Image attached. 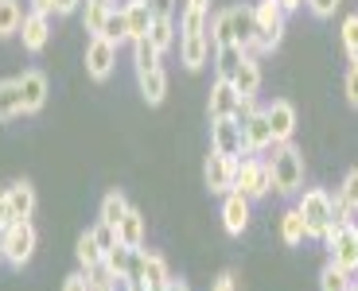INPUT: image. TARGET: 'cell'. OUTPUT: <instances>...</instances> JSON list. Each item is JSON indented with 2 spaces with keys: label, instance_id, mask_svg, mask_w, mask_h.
<instances>
[{
  "label": "cell",
  "instance_id": "cell-19",
  "mask_svg": "<svg viewBox=\"0 0 358 291\" xmlns=\"http://www.w3.org/2000/svg\"><path fill=\"white\" fill-rule=\"evenodd\" d=\"M141 280L148 283V291H164V288H168V280H171L168 260H164L160 253H148V248H144V256H141Z\"/></svg>",
  "mask_w": 358,
  "mask_h": 291
},
{
  "label": "cell",
  "instance_id": "cell-49",
  "mask_svg": "<svg viewBox=\"0 0 358 291\" xmlns=\"http://www.w3.org/2000/svg\"><path fill=\"white\" fill-rule=\"evenodd\" d=\"M31 12H43V16H51V0H31Z\"/></svg>",
  "mask_w": 358,
  "mask_h": 291
},
{
  "label": "cell",
  "instance_id": "cell-37",
  "mask_svg": "<svg viewBox=\"0 0 358 291\" xmlns=\"http://www.w3.org/2000/svg\"><path fill=\"white\" fill-rule=\"evenodd\" d=\"M343 51H347L350 62H358V16L343 20Z\"/></svg>",
  "mask_w": 358,
  "mask_h": 291
},
{
  "label": "cell",
  "instance_id": "cell-52",
  "mask_svg": "<svg viewBox=\"0 0 358 291\" xmlns=\"http://www.w3.org/2000/svg\"><path fill=\"white\" fill-rule=\"evenodd\" d=\"M347 291H358V280H355V283H350V288H347Z\"/></svg>",
  "mask_w": 358,
  "mask_h": 291
},
{
  "label": "cell",
  "instance_id": "cell-1",
  "mask_svg": "<svg viewBox=\"0 0 358 291\" xmlns=\"http://www.w3.org/2000/svg\"><path fill=\"white\" fill-rule=\"evenodd\" d=\"M273 156L265 159L268 175H273V191L277 194H300L304 191V156L292 144H273Z\"/></svg>",
  "mask_w": 358,
  "mask_h": 291
},
{
  "label": "cell",
  "instance_id": "cell-31",
  "mask_svg": "<svg viewBox=\"0 0 358 291\" xmlns=\"http://www.w3.org/2000/svg\"><path fill=\"white\" fill-rule=\"evenodd\" d=\"M133 210V206H129V198L121 191H109L106 198H101V214H98V221H106V225H121V218H125V214Z\"/></svg>",
  "mask_w": 358,
  "mask_h": 291
},
{
  "label": "cell",
  "instance_id": "cell-4",
  "mask_svg": "<svg viewBox=\"0 0 358 291\" xmlns=\"http://www.w3.org/2000/svg\"><path fill=\"white\" fill-rule=\"evenodd\" d=\"M253 16H257V43H253V51L280 47V39H285V16H288L280 8V0H261L257 8H253Z\"/></svg>",
  "mask_w": 358,
  "mask_h": 291
},
{
  "label": "cell",
  "instance_id": "cell-12",
  "mask_svg": "<svg viewBox=\"0 0 358 291\" xmlns=\"http://www.w3.org/2000/svg\"><path fill=\"white\" fill-rule=\"evenodd\" d=\"M20 97H24V113H39L47 105V94H51V82L43 70H24L20 74Z\"/></svg>",
  "mask_w": 358,
  "mask_h": 291
},
{
  "label": "cell",
  "instance_id": "cell-44",
  "mask_svg": "<svg viewBox=\"0 0 358 291\" xmlns=\"http://www.w3.org/2000/svg\"><path fill=\"white\" fill-rule=\"evenodd\" d=\"M152 16H176V0H148Z\"/></svg>",
  "mask_w": 358,
  "mask_h": 291
},
{
  "label": "cell",
  "instance_id": "cell-51",
  "mask_svg": "<svg viewBox=\"0 0 358 291\" xmlns=\"http://www.w3.org/2000/svg\"><path fill=\"white\" fill-rule=\"evenodd\" d=\"M0 264H4V230H0Z\"/></svg>",
  "mask_w": 358,
  "mask_h": 291
},
{
  "label": "cell",
  "instance_id": "cell-14",
  "mask_svg": "<svg viewBox=\"0 0 358 291\" xmlns=\"http://www.w3.org/2000/svg\"><path fill=\"white\" fill-rule=\"evenodd\" d=\"M265 117H268V128H273V144H292V133H296L292 101H273V105H265Z\"/></svg>",
  "mask_w": 358,
  "mask_h": 291
},
{
  "label": "cell",
  "instance_id": "cell-22",
  "mask_svg": "<svg viewBox=\"0 0 358 291\" xmlns=\"http://www.w3.org/2000/svg\"><path fill=\"white\" fill-rule=\"evenodd\" d=\"M148 43L156 47V51H171V47L179 43V27H176V16H156L152 27H148Z\"/></svg>",
  "mask_w": 358,
  "mask_h": 291
},
{
  "label": "cell",
  "instance_id": "cell-21",
  "mask_svg": "<svg viewBox=\"0 0 358 291\" xmlns=\"http://www.w3.org/2000/svg\"><path fill=\"white\" fill-rule=\"evenodd\" d=\"M179 59L187 70H203L206 59H210V47H206V36H179Z\"/></svg>",
  "mask_w": 358,
  "mask_h": 291
},
{
  "label": "cell",
  "instance_id": "cell-20",
  "mask_svg": "<svg viewBox=\"0 0 358 291\" xmlns=\"http://www.w3.org/2000/svg\"><path fill=\"white\" fill-rule=\"evenodd\" d=\"M152 8H148V0H129L125 4V24H129V43L133 39H144L148 36V27H152Z\"/></svg>",
  "mask_w": 358,
  "mask_h": 291
},
{
  "label": "cell",
  "instance_id": "cell-32",
  "mask_svg": "<svg viewBox=\"0 0 358 291\" xmlns=\"http://www.w3.org/2000/svg\"><path fill=\"white\" fill-rule=\"evenodd\" d=\"M133 66H136V78L160 66V51L148 43V36H144V39H133Z\"/></svg>",
  "mask_w": 358,
  "mask_h": 291
},
{
  "label": "cell",
  "instance_id": "cell-11",
  "mask_svg": "<svg viewBox=\"0 0 358 291\" xmlns=\"http://www.w3.org/2000/svg\"><path fill=\"white\" fill-rule=\"evenodd\" d=\"M242 140H245V156H257V151L273 148V128H268L265 109H253L242 121Z\"/></svg>",
  "mask_w": 358,
  "mask_h": 291
},
{
  "label": "cell",
  "instance_id": "cell-8",
  "mask_svg": "<svg viewBox=\"0 0 358 291\" xmlns=\"http://www.w3.org/2000/svg\"><path fill=\"white\" fill-rule=\"evenodd\" d=\"M210 148L222 151L230 159H242L245 156V140H242V124L234 117H222V121H210Z\"/></svg>",
  "mask_w": 358,
  "mask_h": 291
},
{
  "label": "cell",
  "instance_id": "cell-45",
  "mask_svg": "<svg viewBox=\"0 0 358 291\" xmlns=\"http://www.w3.org/2000/svg\"><path fill=\"white\" fill-rule=\"evenodd\" d=\"M74 8H82V0H51V12H55V16H71Z\"/></svg>",
  "mask_w": 358,
  "mask_h": 291
},
{
  "label": "cell",
  "instance_id": "cell-27",
  "mask_svg": "<svg viewBox=\"0 0 358 291\" xmlns=\"http://www.w3.org/2000/svg\"><path fill=\"white\" fill-rule=\"evenodd\" d=\"M24 113V97H20V82L4 78L0 82V121H16Z\"/></svg>",
  "mask_w": 358,
  "mask_h": 291
},
{
  "label": "cell",
  "instance_id": "cell-23",
  "mask_svg": "<svg viewBox=\"0 0 358 291\" xmlns=\"http://www.w3.org/2000/svg\"><path fill=\"white\" fill-rule=\"evenodd\" d=\"M136 82H141V97L148 101V105H164V97H168V74H164V66L141 74Z\"/></svg>",
  "mask_w": 358,
  "mask_h": 291
},
{
  "label": "cell",
  "instance_id": "cell-46",
  "mask_svg": "<svg viewBox=\"0 0 358 291\" xmlns=\"http://www.w3.org/2000/svg\"><path fill=\"white\" fill-rule=\"evenodd\" d=\"M12 225V210H8V198H4V191H0V230H8Z\"/></svg>",
  "mask_w": 358,
  "mask_h": 291
},
{
  "label": "cell",
  "instance_id": "cell-50",
  "mask_svg": "<svg viewBox=\"0 0 358 291\" xmlns=\"http://www.w3.org/2000/svg\"><path fill=\"white\" fill-rule=\"evenodd\" d=\"M280 8H285V12H296V8H304V0H280Z\"/></svg>",
  "mask_w": 358,
  "mask_h": 291
},
{
  "label": "cell",
  "instance_id": "cell-18",
  "mask_svg": "<svg viewBox=\"0 0 358 291\" xmlns=\"http://www.w3.org/2000/svg\"><path fill=\"white\" fill-rule=\"evenodd\" d=\"M238 101H242V94L234 89V82L218 78V82H215V89H210V121L234 117V113H238Z\"/></svg>",
  "mask_w": 358,
  "mask_h": 291
},
{
  "label": "cell",
  "instance_id": "cell-35",
  "mask_svg": "<svg viewBox=\"0 0 358 291\" xmlns=\"http://www.w3.org/2000/svg\"><path fill=\"white\" fill-rule=\"evenodd\" d=\"M331 202H339V206H347L350 214H358V167L343 175V186L331 194Z\"/></svg>",
  "mask_w": 358,
  "mask_h": 291
},
{
  "label": "cell",
  "instance_id": "cell-24",
  "mask_svg": "<svg viewBox=\"0 0 358 291\" xmlns=\"http://www.w3.org/2000/svg\"><path fill=\"white\" fill-rule=\"evenodd\" d=\"M234 89L242 97H257V89H261V66L253 62V54H245V62L238 66V74H234Z\"/></svg>",
  "mask_w": 358,
  "mask_h": 291
},
{
  "label": "cell",
  "instance_id": "cell-43",
  "mask_svg": "<svg viewBox=\"0 0 358 291\" xmlns=\"http://www.w3.org/2000/svg\"><path fill=\"white\" fill-rule=\"evenodd\" d=\"M63 291H90V276L82 272H74V276H66V283H63Z\"/></svg>",
  "mask_w": 358,
  "mask_h": 291
},
{
  "label": "cell",
  "instance_id": "cell-6",
  "mask_svg": "<svg viewBox=\"0 0 358 291\" xmlns=\"http://www.w3.org/2000/svg\"><path fill=\"white\" fill-rule=\"evenodd\" d=\"M234 191H242L250 202H257V198H265L268 191H273V175H268V163L257 156L250 159H238V175H234Z\"/></svg>",
  "mask_w": 358,
  "mask_h": 291
},
{
  "label": "cell",
  "instance_id": "cell-39",
  "mask_svg": "<svg viewBox=\"0 0 358 291\" xmlns=\"http://www.w3.org/2000/svg\"><path fill=\"white\" fill-rule=\"evenodd\" d=\"M86 276H90V291H117V280H109L106 268H94Z\"/></svg>",
  "mask_w": 358,
  "mask_h": 291
},
{
  "label": "cell",
  "instance_id": "cell-10",
  "mask_svg": "<svg viewBox=\"0 0 358 291\" xmlns=\"http://www.w3.org/2000/svg\"><path fill=\"white\" fill-rule=\"evenodd\" d=\"M226 20H230V39L245 54H253V43H257V16H253V8L250 4H234V8H226Z\"/></svg>",
  "mask_w": 358,
  "mask_h": 291
},
{
  "label": "cell",
  "instance_id": "cell-16",
  "mask_svg": "<svg viewBox=\"0 0 358 291\" xmlns=\"http://www.w3.org/2000/svg\"><path fill=\"white\" fill-rule=\"evenodd\" d=\"M4 198H8L12 221H31V214H36V186L27 183V179H16V183L4 191Z\"/></svg>",
  "mask_w": 358,
  "mask_h": 291
},
{
  "label": "cell",
  "instance_id": "cell-38",
  "mask_svg": "<svg viewBox=\"0 0 358 291\" xmlns=\"http://www.w3.org/2000/svg\"><path fill=\"white\" fill-rule=\"evenodd\" d=\"M90 233H94V241L101 245V253H109V248H113L117 241H121V237H117V230H113V225H106V221H98V225H94Z\"/></svg>",
  "mask_w": 358,
  "mask_h": 291
},
{
  "label": "cell",
  "instance_id": "cell-41",
  "mask_svg": "<svg viewBox=\"0 0 358 291\" xmlns=\"http://www.w3.org/2000/svg\"><path fill=\"white\" fill-rule=\"evenodd\" d=\"M343 89H347V101L358 109V62H350V70H347V82H343Z\"/></svg>",
  "mask_w": 358,
  "mask_h": 291
},
{
  "label": "cell",
  "instance_id": "cell-48",
  "mask_svg": "<svg viewBox=\"0 0 358 291\" xmlns=\"http://www.w3.org/2000/svg\"><path fill=\"white\" fill-rule=\"evenodd\" d=\"M121 291H148V283H144V280H125V283H121Z\"/></svg>",
  "mask_w": 358,
  "mask_h": 291
},
{
  "label": "cell",
  "instance_id": "cell-28",
  "mask_svg": "<svg viewBox=\"0 0 358 291\" xmlns=\"http://www.w3.org/2000/svg\"><path fill=\"white\" fill-rule=\"evenodd\" d=\"M210 62H215V74H218V78H226V82H230L234 74H238V66L245 62V51H242L238 43L218 47V51H215V59H210Z\"/></svg>",
  "mask_w": 358,
  "mask_h": 291
},
{
  "label": "cell",
  "instance_id": "cell-25",
  "mask_svg": "<svg viewBox=\"0 0 358 291\" xmlns=\"http://www.w3.org/2000/svg\"><path fill=\"white\" fill-rule=\"evenodd\" d=\"M109 12H113V0H82V27L90 36H101Z\"/></svg>",
  "mask_w": 358,
  "mask_h": 291
},
{
  "label": "cell",
  "instance_id": "cell-34",
  "mask_svg": "<svg viewBox=\"0 0 358 291\" xmlns=\"http://www.w3.org/2000/svg\"><path fill=\"white\" fill-rule=\"evenodd\" d=\"M101 39H109V43H129V24H125V8H113L106 16V27H101Z\"/></svg>",
  "mask_w": 358,
  "mask_h": 291
},
{
  "label": "cell",
  "instance_id": "cell-5",
  "mask_svg": "<svg viewBox=\"0 0 358 291\" xmlns=\"http://www.w3.org/2000/svg\"><path fill=\"white\" fill-rule=\"evenodd\" d=\"M36 225L31 221H12L8 230H4V264L8 268H24L31 256H36Z\"/></svg>",
  "mask_w": 358,
  "mask_h": 291
},
{
  "label": "cell",
  "instance_id": "cell-36",
  "mask_svg": "<svg viewBox=\"0 0 358 291\" xmlns=\"http://www.w3.org/2000/svg\"><path fill=\"white\" fill-rule=\"evenodd\" d=\"M350 272H343V268H335L331 260L323 264V272H320V291H347L350 288Z\"/></svg>",
  "mask_w": 358,
  "mask_h": 291
},
{
  "label": "cell",
  "instance_id": "cell-29",
  "mask_svg": "<svg viewBox=\"0 0 358 291\" xmlns=\"http://www.w3.org/2000/svg\"><path fill=\"white\" fill-rule=\"evenodd\" d=\"M117 237H121V245H129V248H144V214L129 210L125 218H121V225H117Z\"/></svg>",
  "mask_w": 358,
  "mask_h": 291
},
{
  "label": "cell",
  "instance_id": "cell-15",
  "mask_svg": "<svg viewBox=\"0 0 358 291\" xmlns=\"http://www.w3.org/2000/svg\"><path fill=\"white\" fill-rule=\"evenodd\" d=\"M20 39H24V51L39 54L51 39V24H47L43 12H24V24H20Z\"/></svg>",
  "mask_w": 358,
  "mask_h": 291
},
{
  "label": "cell",
  "instance_id": "cell-42",
  "mask_svg": "<svg viewBox=\"0 0 358 291\" xmlns=\"http://www.w3.org/2000/svg\"><path fill=\"white\" fill-rule=\"evenodd\" d=\"M210 291H238V276H234V272H218L215 283H210Z\"/></svg>",
  "mask_w": 358,
  "mask_h": 291
},
{
  "label": "cell",
  "instance_id": "cell-47",
  "mask_svg": "<svg viewBox=\"0 0 358 291\" xmlns=\"http://www.w3.org/2000/svg\"><path fill=\"white\" fill-rule=\"evenodd\" d=\"M164 291H191V288H187V280H179V276H171V280H168V288H164Z\"/></svg>",
  "mask_w": 358,
  "mask_h": 291
},
{
  "label": "cell",
  "instance_id": "cell-26",
  "mask_svg": "<svg viewBox=\"0 0 358 291\" xmlns=\"http://www.w3.org/2000/svg\"><path fill=\"white\" fill-rule=\"evenodd\" d=\"M280 241H285V245H304V241H308V225H304V214H300V210H296V206H292V210H285V214H280Z\"/></svg>",
  "mask_w": 358,
  "mask_h": 291
},
{
  "label": "cell",
  "instance_id": "cell-2",
  "mask_svg": "<svg viewBox=\"0 0 358 291\" xmlns=\"http://www.w3.org/2000/svg\"><path fill=\"white\" fill-rule=\"evenodd\" d=\"M296 210L304 214V225H308V237L312 241H323L327 230L335 225V202H331V194L320 191V186H308V191L300 194Z\"/></svg>",
  "mask_w": 358,
  "mask_h": 291
},
{
  "label": "cell",
  "instance_id": "cell-33",
  "mask_svg": "<svg viewBox=\"0 0 358 291\" xmlns=\"http://www.w3.org/2000/svg\"><path fill=\"white\" fill-rule=\"evenodd\" d=\"M20 24H24V8H20V0H0V39L20 36Z\"/></svg>",
  "mask_w": 358,
  "mask_h": 291
},
{
  "label": "cell",
  "instance_id": "cell-9",
  "mask_svg": "<svg viewBox=\"0 0 358 291\" xmlns=\"http://www.w3.org/2000/svg\"><path fill=\"white\" fill-rule=\"evenodd\" d=\"M117 66V43H109V39L101 36H90V47H86V74L94 82H106L109 74H113Z\"/></svg>",
  "mask_w": 358,
  "mask_h": 291
},
{
  "label": "cell",
  "instance_id": "cell-40",
  "mask_svg": "<svg viewBox=\"0 0 358 291\" xmlns=\"http://www.w3.org/2000/svg\"><path fill=\"white\" fill-rule=\"evenodd\" d=\"M304 4H308V12H312V16L327 20V16H335V8H339L343 0H304Z\"/></svg>",
  "mask_w": 358,
  "mask_h": 291
},
{
  "label": "cell",
  "instance_id": "cell-7",
  "mask_svg": "<svg viewBox=\"0 0 358 291\" xmlns=\"http://www.w3.org/2000/svg\"><path fill=\"white\" fill-rule=\"evenodd\" d=\"M234 175H238V159H230V156H222V151L210 148L206 167H203L206 191H210V194H230L234 191Z\"/></svg>",
  "mask_w": 358,
  "mask_h": 291
},
{
  "label": "cell",
  "instance_id": "cell-17",
  "mask_svg": "<svg viewBox=\"0 0 358 291\" xmlns=\"http://www.w3.org/2000/svg\"><path fill=\"white\" fill-rule=\"evenodd\" d=\"M206 20H210V0H187L179 12V36H206Z\"/></svg>",
  "mask_w": 358,
  "mask_h": 291
},
{
  "label": "cell",
  "instance_id": "cell-13",
  "mask_svg": "<svg viewBox=\"0 0 358 291\" xmlns=\"http://www.w3.org/2000/svg\"><path fill=\"white\" fill-rule=\"evenodd\" d=\"M222 225L230 237H242L245 233V225H250V198L242 191L222 194Z\"/></svg>",
  "mask_w": 358,
  "mask_h": 291
},
{
  "label": "cell",
  "instance_id": "cell-3",
  "mask_svg": "<svg viewBox=\"0 0 358 291\" xmlns=\"http://www.w3.org/2000/svg\"><path fill=\"white\" fill-rule=\"evenodd\" d=\"M323 245L331 253L335 268H343V272H350V276L358 272V221H347V225L335 221L331 230H327V237H323Z\"/></svg>",
  "mask_w": 358,
  "mask_h": 291
},
{
  "label": "cell",
  "instance_id": "cell-30",
  "mask_svg": "<svg viewBox=\"0 0 358 291\" xmlns=\"http://www.w3.org/2000/svg\"><path fill=\"white\" fill-rule=\"evenodd\" d=\"M74 256H78V268H82V272H94V268H101V256H106V253H101V245H98V241H94V233H82V237H78V245H74Z\"/></svg>",
  "mask_w": 358,
  "mask_h": 291
}]
</instances>
